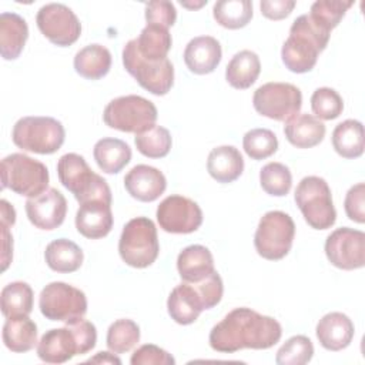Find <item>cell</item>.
Segmentation results:
<instances>
[{
	"label": "cell",
	"mask_w": 365,
	"mask_h": 365,
	"mask_svg": "<svg viewBox=\"0 0 365 365\" xmlns=\"http://www.w3.org/2000/svg\"><path fill=\"white\" fill-rule=\"evenodd\" d=\"M207 171L217 182H232L244 171V158L234 145L215 147L208 154Z\"/></svg>",
	"instance_id": "obj_25"
},
{
	"label": "cell",
	"mask_w": 365,
	"mask_h": 365,
	"mask_svg": "<svg viewBox=\"0 0 365 365\" xmlns=\"http://www.w3.org/2000/svg\"><path fill=\"white\" fill-rule=\"evenodd\" d=\"M36 23L41 34L56 46L67 47L81 34V24L74 11L61 3H48L40 7Z\"/></svg>",
	"instance_id": "obj_14"
},
{
	"label": "cell",
	"mask_w": 365,
	"mask_h": 365,
	"mask_svg": "<svg viewBox=\"0 0 365 365\" xmlns=\"http://www.w3.org/2000/svg\"><path fill=\"white\" fill-rule=\"evenodd\" d=\"M93 157L103 173L117 174L130 163L131 148L120 138L106 137L94 144Z\"/></svg>",
	"instance_id": "obj_27"
},
{
	"label": "cell",
	"mask_w": 365,
	"mask_h": 365,
	"mask_svg": "<svg viewBox=\"0 0 365 365\" xmlns=\"http://www.w3.org/2000/svg\"><path fill=\"white\" fill-rule=\"evenodd\" d=\"M29 38L26 20L17 13L0 14V54L4 60H16Z\"/></svg>",
	"instance_id": "obj_26"
},
{
	"label": "cell",
	"mask_w": 365,
	"mask_h": 365,
	"mask_svg": "<svg viewBox=\"0 0 365 365\" xmlns=\"http://www.w3.org/2000/svg\"><path fill=\"white\" fill-rule=\"evenodd\" d=\"M47 167L26 154L13 153L1 160V188L33 198L48 190Z\"/></svg>",
	"instance_id": "obj_6"
},
{
	"label": "cell",
	"mask_w": 365,
	"mask_h": 365,
	"mask_svg": "<svg viewBox=\"0 0 365 365\" xmlns=\"http://www.w3.org/2000/svg\"><path fill=\"white\" fill-rule=\"evenodd\" d=\"M134 40L138 53L144 58L151 61L167 58V54L173 44V38L168 29L155 24H147L141 30L140 36Z\"/></svg>",
	"instance_id": "obj_33"
},
{
	"label": "cell",
	"mask_w": 365,
	"mask_h": 365,
	"mask_svg": "<svg viewBox=\"0 0 365 365\" xmlns=\"http://www.w3.org/2000/svg\"><path fill=\"white\" fill-rule=\"evenodd\" d=\"M111 67V53L101 44H88L74 56V70L87 80H98L107 76Z\"/></svg>",
	"instance_id": "obj_29"
},
{
	"label": "cell",
	"mask_w": 365,
	"mask_h": 365,
	"mask_svg": "<svg viewBox=\"0 0 365 365\" xmlns=\"http://www.w3.org/2000/svg\"><path fill=\"white\" fill-rule=\"evenodd\" d=\"M177 20V10L168 0H154L145 4V21L147 24H155L161 27H171Z\"/></svg>",
	"instance_id": "obj_43"
},
{
	"label": "cell",
	"mask_w": 365,
	"mask_h": 365,
	"mask_svg": "<svg viewBox=\"0 0 365 365\" xmlns=\"http://www.w3.org/2000/svg\"><path fill=\"white\" fill-rule=\"evenodd\" d=\"M242 148L252 160H265L278 150V138L268 128H252L242 138Z\"/></svg>",
	"instance_id": "obj_39"
},
{
	"label": "cell",
	"mask_w": 365,
	"mask_h": 365,
	"mask_svg": "<svg viewBox=\"0 0 365 365\" xmlns=\"http://www.w3.org/2000/svg\"><path fill=\"white\" fill-rule=\"evenodd\" d=\"M224 292L220 274L214 271L198 282H181L168 295L167 309L177 324L190 325L197 321L200 314L215 307Z\"/></svg>",
	"instance_id": "obj_3"
},
{
	"label": "cell",
	"mask_w": 365,
	"mask_h": 365,
	"mask_svg": "<svg viewBox=\"0 0 365 365\" xmlns=\"http://www.w3.org/2000/svg\"><path fill=\"white\" fill-rule=\"evenodd\" d=\"M222 58L221 44L211 36H198L188 41L184 50V63L194 74L212 73Z\"/></svg>",
	"instance_id": "obj_21"
},
{
	"label": "cell",
	"mask_w": 365,
	"mask_h": 365,
	"mask_svg": "<svg viewBox=\"0 0 365 365\" xmlns=\"http://www.w3.org/2000/svg\"><path fill=\"white\" fill-rule=\"evenodd\" d=\"M111 204L103 200H90L81 202L76 214L77 231L90 240L106 237L113 228Z\"/></svg>",
	"instance_id": "obj_19"
},
{
	"label": "cell",
	"mask_w": 365,
	"mask_h": 365,
	"mask_svg": "<svg viewBox=\"0 0 365 365\" xmlns=\"http://www.w3.org/2000/svg\"><path fill=\"white\" fill-rule=\"evenodd\" d=\"M352 4V1L318 0L312 3L309 17L322 29L331 31L339 24V21L344 19L345 13Z\"/></svg>",
	"instance_id": "obj_41"
},
{
	"label": "cell",
	"mask_w": 365,
	"mask_h": 365,
	"mask_svg": "<svg viewBox=\"0 0 365 365\" xmlns=\"http://www.w3.org/2000/svg\"><path fill=\"white\" fill-rule=\"evenodd\" d=\"M261 71V61L257 53L251 50H241L232 56L227 68L225 80L237 90L250 88L258 78Z\"/></svg>",
	"instance_id": "obj_28"
},
{
	"label": "cell",
	"mask_w": 365,
	"mask_h": 365,
	"mask_svg": "<svg viewBox=\"0 0 365 365\" xmlns=\"http://www.w3.org/2000/svg\"><path fill=\"white\" fill-rule=\"evenodd\" d=\"M329 33L318 26L309 14L297 17L281 48V58L285 67L297 74L311 71L317 64L318 54L325 50L329 41Z\"/></svg>",
	"instance_id": "obj_2"
},
{
	"label": "cell",
	"mask_w": 365,
	"mask_h": 365,
	"mask_svg": "<svg viewBox=\"0 0 365 365\" xmlns=\"http://www.w3.org/2000/svg\"><path fill=\"white\" fill-rule=\"evenodd\" d=\"M57 175L64 188L81 204L90 200H103L111 204V190L107 181L96 174L83 155L67 153L57 163Z\"/></svg>",
	"instance_id": "obj_4"
},
{
	"label": "cell",
	"mask_w": 365,
	"mask_h": 365,
	"mask_svg": "<svg viewBox=\"0 0 365 365\" xmlns=\"http://www.w3.org/2000/svg\"><path fill=\"white\" fill-rule=\"evenodd\" d=\"M157 114L150 100L130 94L111 100L103 111V120L110 128L138 134L155 124Z\"/></svg>",
	"instance_id": "obj_9"
},
{
	"label": "cell",
	"mask_w": 365,
	"mask_h": 365,
	"mask_svg": "<svg viewBox=\"0 0 365 365\" xmlns=\"http://www.w3.org/2000/svg\"><path fill=\"white\" fill-rule=\"evenodd\" d=\"M70 327V329L74 332V336L78 344V351L80 355L90 352L97 342V329L96 325L87 319H77L74 322L66 324Z\"/></svg>",
	"instance_id": "obj_46"
},
{
	"label": "cell",
	"mask_w": 365,
	"mask_h": 365,
	"mask_svg": "<svg viewBox=\"0 0 365 365\" xmlns=\"http://www.w3.org/2000/svg\"><path fill=\"white\" fill-rule=\"evenodd\" d=\"M325 124L312 114L298 113L284 125V134L289 144L297 148L318 145L325 137Z\"/></svg>",
	"instance_id": "obj_23"
},
{
	"label": "cell",
	"mask_w": 365,
	"mask_h": 365,
	"mask_svg": "<svg viewBox=\"0 0 365 365\" xmlns=\"http://www.w3.org/2000/svg\"><path fill=\"white\" fill-rule=\"evenodd\" d=\"M311 108L317 118L334 120L342 114L344 100L331 87H319L311 96Z\"/></svg>",
	"instance_id": "obj_42"
},
{
	"label": "cell",
	"mask_w": 365,
	"mask_h": 365,
	"mask_svg": "<svg viewBox=\"0 0 365 365\" xmlns=\"http://www.w3.org/2000/svg\"><path fill=\"white\" fill-rule=\"evenodd\" d=\"M87 364H115V365H120L121 364V359L118 356L114 355V352H106V351H100L97 352L94 356L88 358L86 361Z\"/></svg>",
	"instance_id": "obj_49"
},
{
	"label": "cell",
	"mask_w": 365,
	"mask_h": 365,
	"mask_svg": "<svg viewBox=\"0 0 365 365\" xmlns=\"http://www.w3.org/2000/svg\"><path fill=\"white\" fill-rule=\"evenodd\" d=\"M315 334L325 349L341 351L351 344L355 328L348 315L342 312H329L318 321Z\"/></svg>",
	"instance_id": "obj_22"
},
{
	"label": "cell",
	"mask_w": 365,
	"mask_h": 365,
	"mask_svg": "<svg viewBox=\"0 0 365 365\" xmlns=\"http://www.w3.org/2000/svg\"><path fill=\"white\" fill-rule=\"evenodd\" d=\"M118 252L121 259L133 268L150 267L160 252L155 224L147 217L130 220L121 231Z\"/></svg>",
	"instance_id": "obj_7"
},
{
	"label": "cell",
	"mask_w": 365,
	"mask_h": 365,
	"mask_svg": "<svg viewBox=\"0 0 365 365\" xmlns=\"http://www.w3.org/2000/svg\"><path fill=\"white\" fill-rule=\"evenodd\" d=\"M160 228L171 234H191L202 224L200 205L184 195H168L157 207Z\"/></svg>",
	"instance_id": "obj_16"
},
{
	"label": "cell",
	"mask_w": 365,
	"mask_h": 365,
	"mask_svg": "<svg viewBox=\"0 0 365 365\" xmlns=\"http://www.w3.org/2000/svg\"><path fill=\"white\" fill-rule=\"evenodd\" d=\"M294 7V0H262L259 3L261 14L269 20H282L288 17Z\"/></svg>",
	"instance_id": "obj_47"
},
{
	"label": "cell",
	"mask_w": 365,
	"mask_h": 365,
	"mask_svg": "<svg viewBox=\"0 0 365 365\" xmlns=\"http://www.w3.org/2000/svg\"><path fill=\"white\" fill-rule=\"evenodd\" d=\"M1 237H3V252H1V261H3V271L7 269L9 264L13 258V237L9 231V225L1 224Z\"/></svg>",
	"instance_id": "obj_48"
},
{
	"label": "cell",
	"mask_w": 365,
	"mask_h": 365,
	"mask_svg": "<svg viewBox=\"0 0 365 365\" xmlns=\"http://www.w3.org/2000/svg\"><path fill=\"white\" fill-rule=\"evenodd\" d=\"M131 365H174L175 359L165 349L154 345L145 344L134 351L130 358Z\"/></svg>",
	"instance_id": "obj_44"
},
{
	"label": "cell",
	"mask_w": 365,
	"mask_h": 365,
	"mask_svg": "<svg viewBox=\"0 0 365 365\" xmlns=\"http://www.w3.org/2000/svg\"><path fill=\"white\" fill-rule=\"evenodd\" d=\"M76 355H80L78 344L68 325L44 332L37 344V356L47 364H64Z\"/></svg>",
	"instance_id": "obj_20"
},
{
	"label": "cell",
	"mask_w": 365,
	"mask_h": 365,
	"mask_svg": "<svg viewBox=\"0 0 365 365\" xmlns=\"http://www.w3.org/2000/svg\"><path fill=\"white\" fill-rule=\"evenodd\" d=\"M180 3L182 7H187V9H200L204 4H207V0H201L198 3H188V1H180Z\"/></svg>",
	"instance_id": "obj_51"
},
{
	"label": "cell",
	"mask_w": 365,
	"mask_h": 365,
	"mask_svg": "<svg viewBox=\"0 0 365 365\" xmlns=\"http://www.w3.org/2000/svg\"><path fill=\"white\" fill-rule=\"evenodd\" d=\"M0 208H1V224L6 225H13L16 222V210L7 200L0 201Z\"/></svg>",
	"instance_id": "obj_50"
},
{
	"label": "cell",
	"mask_w": 365,
	"mask_h": 365,
	"mask_svg": "<svg viewBox=\"0 0 365 365\" xmlns=\"http://www.w3.org/2000/svg\"><path fill=\"white\" fill-rule=\"evenodd\" d=\"M0 304L6 318L29 317L33 309V289L23 281L10 282L1 289Z\"/></svg>",
	"instance_id": "obj_34"
},
{
	"label": "cell",
	"mask_w": 365,
	"mask_h": 365,
	"mask_svg": "<svg viewBox=\"0 0 365 365\" xmlns=\"http://www.w3.org/2000/svg\"><path fill=\"white\" fill-rule=\"evenodd\" d=\"M252 106L259 115L288 121L302 106L301 90L291 83H265L254 91Z\"/></svg>",
	"instance_id": "obj_13"
},
{
	"label": "cell",
	"mask_w": 365,
	"mask_h": 365,
	"mask_svg": "<svg viewBox=\"0 0 365 365\" xmlns=\"http://www.w3.org/2000/svg\"><path fill=\"white\" fill-rule=\"evenodd\" d=\"M259 184L267 194L284 197L292 187V175L285 164L268 163L259 171Z\"/></svg>",
	"instance_id": "obj_38"
},
{
	"label": "cell",
	"mask_w": 365,
	"mask_h": 365,
	"mask_svg": "<svg viewBox=\"0 0 365 365\" xmlns=\"http://www.w3.org/2000/svg\"><path fill=\"white\" fill-rule=\"evenodd\" d=\"M294 237V220L284 211H268L258 222L254 245L259 257L269 261H278L289 252Z\"/></svg>",
	"instance_id": "obj_11"
},
{
	"label": "cell",
	"mask_w": 365,
	"mask_h": 365,
	"mask_svg": "<svg viewBox=\"0 0 365 365\" xmlns=\"http://www.w3.org/2000/svg\"><path fill=\"white\" fill-rule=\"evenodd\" d=\"M134 143L143 155L148 158H163L170 153L173 138L165 127L154 124L148 130L135 134Z\"/></svg>",
	"instance_id": "obj_36"
},
{
	"label": "cell",
	"mask_w": 365,
	"mask_h": 365,
	"mask_svg": "<svg viewBox=\"0 0 365 365\" xmlns=\"http://www.w3.org/2000/svg\"><path fill=\"white\" fill-rule=\"evenodd\" d=\"M66 138L63 124L53 117L27 115L16 121L11 140L23 151L53 154L61 148Z\"/></svg>",
	"instance_id": "obj_5"
},
{
	"label": "cell",
	"mask_w": 365,
	"mask_h": 365,
	"mask_svg": "<svg viewBox=\"0 0 365 365\" xmlns=\"http://www.w3.org/2000/svg\"><path fill=\"white\" fill-rule=\"evenodd\" d=\"M314 356L312 341L305 335H294L277 351L275 362L278 365H304Z\"/></svg>",
	"instance_id": "obj_40"
},
{
	"label": "cell",
	"mask_w": 365,
	"mask_h": 365,
	"mask_svg": "<svg viewBox=\"0 0 365 365\" xmlns=\"http://www.w3.org/2000/svg\"><path fill=\"white\" fill-rule=\"evenodd\" d=\"M304 220L314 230H327L335 224L336 211L328 182L317 175L304 177L294 194Z\"/></svg>",
	"instance_id": "obj_8"
},
{
	"label": "cell",
	"mask_w": 365,
	"mask_h": 365,
	"mask_svg": "<svg viewBox=\"0 0 365 365\" xmlns=\"http://www.w3.org/2000/svg\"><path fill=\"white\" fill-rule=\"evenodd\" d=\"M344 208L346 212V217L351 221H355L358 224L365 222V184L358 182L352 185L344 201Z\"/></svg>",
	"instance_id": "obj_45"
},
{
	"label": "cell",
	"mask_w": 365,
	"mask_h": 365,
	"mask_svg": "<svg viewBox=\"0 0 365 365\" xmlns=\"http://www.w3.org/2000/svg\"><path fill=\"white\" fill-rule=\"evenodd\" d=\"M44 259L50 269L56 272H74L84 259L83 250L67 238H58L51 241L44 251Z\"/></svg>",
	"instance_id": "obj_30"
},
{
	"label": "cell",
	"mask_w": 365,
	"mask_h": 365,
	"mask_svg": "<svg viewBox=\"0 0 365 365\" xmlns=\"http://www.w3.org/2000/svg\"><path fill=\"white\" fill-rule=\"evenodd\" d=\"M123 64L130 76L154 96H165L174 83V67L168 58L151 61L144 58L135 46V40L125 43L123 48Z\"/></svg>",
	"instance_id": "obj_10"
},
{
	"label": "cell",
	"mask_w": 365,
	"mask_h": 365,
	"mask_svg": "<svg viewBox=\"0 0 365 365\" xmlns=\"http://www.w3.org/2000/svg\"><path fill=\"white\" fill-rule=\"evenodd\" d=\"M332 147L344 158H358L364 154V125L361 121L348 118L332 131Z\"/></svg>",
	"instance_id": "obj_32"
},
{
	"label": "cell",
	"mask_w": 365,
	"mask_h": 365,
	"mask_svg": "<svg viewBox=\"0 0 365 365\" xmlns=\"http://www.w3.org/2000/svg\"><path fill=\"white\" fill-rule=\"evenodd\" d=\"M325 255L339 269L362 268L365 265V234L349 227L336 228L327 237Z\"/></svg>",
	"instance_id": "obj_15"
},
{
	"label": "cell",
	"mask_w": 365,
	"mask_h": 365,
	"mask_svg": "<svg viewBox=\"0 0 365 365\" xmlns=\"http://www.w3.org/2000/svg\"><path fill=\"white\" fill-rule=\"evenodd\" d=\"M1 336L6 348L11 352H27L37 344V325L29 317L7 318Z\"/></svg>",
	"instance_id": "obj_31"
},
{
	"label": "cell",
	"mask_w": 365,
	"mask_h": 365,
	"mask_svg": "<svg viewBox=\"0 0 365 365\" xmlns=\"http://www.w3.org/2000/svg\"><path fill=\"white\" fill-rule=\"evenodd\" d=\"M24 205L29 221L46 231L58 228L67 214V200L57 188H48L37 197L27 198Z\"/></svg>",
	"instance_id": "obj_17"
},
{
	"label": "cell",
	"mask_w": 365,
	"mask_h": 365,
	"mask_svg": "<svg viewBox=\"0 0 365 365\" xmlns=\"http://www.w3.org/2000/svg\"><path fill=\"white\" fill-rule=\"evenodd\" d=\"M177 269L185 282L202 281L215 271L212 254L204 245H188L177 257Z\"/></svg>",
	"instance_id": "obj_24"
},
{
	"label": "cell",
	"mask_w": 365,
	"mask_h": 365,
	"mask_svg": "<svg viewBox=\"0 0 365 365\" xmlns=\"http://www.w3.org/2000/svg\"><path fill=\"white\" fill-rule=\"evenodd\" d=\"M38 308L47 319L70 324L86 315L87 298L81 289L61 281H54L41 289Z\"/></svg>",
	"instance_id": "obj_12"
},
{
	"label": "cell",
	"mask_w": 365,
	"mask_h": 365,
	"mask_svg": "<svg viewBox=\"0 0 365 365\" xmlns=\"http://www.w3.org/2000/svg\"><path fill=\"white\" fill-rule=\"evenodd\" d=\"M124 187L133 198L143 202H151L165 191L167 180L158 168L138 164L125 174Z\"/></svg>",
	"instance_id": "obj_18"
},
{
	"label": "cell",
	"mask_w": 365,
	"mask_h": 365,
	"mask_svg": "<svg viewBox=\"0 0 365 365\" xmlns=\"http://www.w3.org/2000/svg\"><path fill=\"white\" fill-rule=\"evenodd\" d=\"M281 335L282 327L275 318L240 307L212 327L208 342L217 352L234 354L244 348L268 349L281 339Z\"/></svg>",
	"instance_id": "obj_1"
},
{
	"label": "cell",
	"mask_w": 365,
	"mask_h": 365,
	"mask_svg": "<svg viewBox=\"0 0 365 365\" xmlns=\"http://www.w3.org/2000/svg\"><path fill=\"white\" fill-rule=\"evenodd\" d=\"M215 21L230 30L245 27L252 19V1L250 0H220L212 7Z\"/></svg>",
	"instance_id": "obj_35"
},
{
	"label": "cell",
	"mask_w": 365,
	"mask_h": 365,
	"mask_svg": "<svg viewBox=\"0 0 365 365\" xmlns=\"http://www.w3.org/2000/svg\"><path fill=\"white\" fill-rule=\"evenodd\" d=\"M140 341V327L127 318L114 321L107 331L106 344L114 354H125L131 351Z\"/></svg>",
	"instance_id": "obj_37"
}]
</instances>
